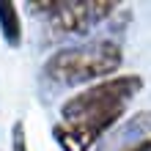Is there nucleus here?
Segmentation results:
<instances>
[{
    "instance_id": "obj_1",
    "label": "nucleus",
    "mask_w": 151,
    "mask_h": 151,
    "mask_svg": "<svg viewBox=\"0 0 151 151\" xmlns=\"http://www.w3.org/2000/svg\"><path fill=\"white\" fill-rule=\"evenodd\" d=\"M140 91L143 80L137 74H118L85 88L63 102L60 124L52 129V135L66 151H88L110 127L121 121L127 104Z\"/></svg>"
},
{
    "instance_id": "obj_4",
    "label": "nucleus",
    "mask_w": 151,
    "mask_h": 151,
    "mask_svg": "<svg viewBox=\"0 0 151 151\" xmlns=\"http://www.w3.org/2000/svg\"><path fill=\"white\" fill-rule=\"evenodd\" d=\"M0 33H3L8 47L17 50L22 44V19L11 0H0Z\"/></svg>"
},
{
    "instance_id": "obj_6",
    "label": "nucleus",
    "mask_w": 151,
    "mask_h": 151,
    "mask_svg": "<svg viewBox=\"0 0 151 151\" xmlns=\"http://www.w3.org/2000/svg\"><path fill=\"white\" fill-rule=\"evenodd\" d=\"M124 151H151V137H143V140H137L135 146H129V148H124Z\"/></svg>"
},
{
    "instance_id": "obj_3",
    "label": "nucleus",
    "mask_w": 151,
    "mask_h": 151,
    "mask_svg": "<svg viewBox=\"0 0 151 151\" xmlns=\"http://www.w3.org/2000/svg\"><path fill=\"white\" fill-rule=\"evenodd\" d=\"M36 11L50 17V25L58 33H85L99 25L104 17L113 14L118 3L113 0H50V3H33Z\"/></svg>"
},
{
    "instance_id": "obj_5",
    "label": "nucleus",
    "mask_w": 151,
    "mask_h": 151,
    "mask_svg": "<svg viewBox=\"0 0 151 151\" xmlns=\"http://www.w3.org/2000/svg\"><path fill=\"white\" fill-rule=\"evenodd\" d=\"M11 148L14 151H28V137H25V124L17 121L11 129Z\"/></svg>"
},
{
    "instance_id": "obj_2",
    "label": "nucleus",
    "mask_w": 151,
    "mask_h": 151,
    "mask_svg": "<svg viewBox=\"0 0 151 151\" xmlns=\"http://www.w3.org/2000/svg\"><path fill=\"white\" fill-rule=\"evenodd\" d=\"M121 60H124L121 44L102 39V41L83 44V47H66V50L55 52L44 63V77L58 85L110 80V74L121 69Z\"/></svg>"
}]
</instances>
